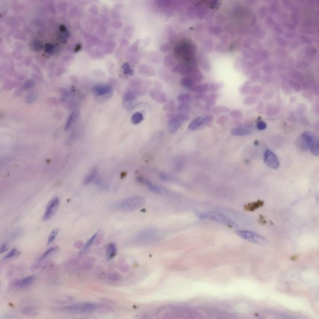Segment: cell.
Here are the masks:
<instances>
[{"instance_id": "34", "label": "cell", "mask_w": 319, "mask_h": 319, "mask_svg": "<svg viewBox=\"0 0 319 319\" xmlns=\"http://www.w3.org/2000/svg\"><path fill=\"white\" fill-rule=\"evenodd\" d=\"M230 115L235 119H240L242 117V113L239 110H233L230 112Z\"/></svg>"}, {"instance_id": "17", "label": "cell", "mask_w": 319, "mask_h": 319, "mask_svg": "<svg viewBox=\"0 0 319 319\" xmlns=\"http://www.w3.org/2000/svg\"><path fill=\"white\" fill-rule=\"evenodd\" d=\"M150 96L155 100H156L158 102L163 103L166 101V97L165 95L158 91H157L155 89H151L150 91Z\"/></svg>"}, {"instance_id": "40", "label": "cell", "mask_w": 319, "mask_h": 319, "mask_svg": "<svg viewBox=\"0 0 319 319\" xmlns=\"http://www.w3.org/2000/svg\"><path fill=\"white\" fill-rule=\"evenodd\" d=\"M251 93L253 94H259L263 91V88L260 86H255L252 89H250Z\"/></svg>"}, {"instance_id": "12", "label": "cell", "mask_w": 319, "mask_h": 319, "mask_svg": "<svg viewBox=\"0 0 319 319\" xmlns=\"http://www.w3.org/2000/svg\"><path fill=\"white\" fill-rule=\"evenodd\" d=\"M92 92L96 96L105 97L112 94V88L107 84H99L92 87Z\"/></svg>"}, {"instance_id": "43", "label": "cell", "mask_w": 319, "mask_h": 319, "mask_svg": "<svg viewBox=\"0 0 319 319\" xmlns=\"http://www.w3.org/2000/svg\"><path fill=\"white\" fill-rule=\"evenodd\" d=\"M81 319H85V318H81Z\"/></svg>"}, {"instance_id": "1", "label": "cell", "mask_w": 319, "mask_h": 319, "mask_svg": "<svg viewBox=\"0 0 319 319\" xmlns=\"http://www.w3.org/2000/svg\"><path fill=\"white\" fill-rule=\"evenodd\" d=\"M145 203L144 198L136 196L125 198L112 205V209L121 212H132L142 208Z\"/></svg>"}, {"instance_id": "9", "label": "cell", "mask_w": 319, "mask_h": 319, "mask_svg": "<svg viewBox=\"0 0 319 319\" xmlns=\"http://www.w3.org/2000/svg\"><path fill=\"white\" fill-rule=\"evenodd\" d=\"M59 205V199L58 197L53 198L48 203L44 215L43 216V220L47 221L51 219L55 213Z\"/></svg>"}, {"instance_id": "31", "label": "cell", "mask_w": 319, "mask_h": 319, "mask_svg": "<svg viewBox=\"0 0 319 319\" xmlns=\"http://www.w3.org/2000/svg\"><path fill=\"white\" fill-rule=\"evenodd\" d=\"M97 233H96V234H95L94 235H93V236H92L89 239V240L86 242V245H85V246H84V247L83 251H86V250H88V249H89L92 246V244H93V243L94 242L95 239H96V237H97Z\"/></svg>"}, {"instance_id": "22", "label": "cell", "mask_w": 319, "mask_h": 319, "mask_svg": "<svg viewBox=\"0 0 319 319\" xmlns=\"http://www.w3.org/2000/svg\"><path fill=\"white\" fill-rule=\"evenodd\" d=\"M219 96V94H216V93L211 94L206 96L205 99L206 104L208 106L214 105L216 104V102H217V100H218Z\"/></svg>"}, {"instance_id": "32", "label": "cell", "mask_w": 319, "mask_h": 319, "mask_svg": "<svg viewBox=\"0 0 319 319\" xmlns=\"http://www.w3.org/2000/svg\"><path fill=\"white\" fill-rule=\"evenodd\" d=\"M59 229H54L51 233V234H49V237H48V240H47V244H51L56 237L57 235L59 233Z\"/></svg>"}, {"instance_id": "38", "label": "cell", "mask_w": 319, "mask_h": 319, "mask_svg": "<svg viewBox=\"0 0 319 319\" xmlns=\"http://www.w3.org/2000/svg\"><path fill=\"white\" fill-rule=\"evenodd\" d=\"M36 93H34V92H32V93H31V94L28 96V97H27V99H26V101H27L26 102H27V103H28V104H29V103H30V104H31V103H32L33 102H34V100H36Z\"/></svg>"}, {"instance_id": "8", "label": "cell", "mask_w": 319, "mask_h": 319, "mask_svg": "<svg viewBox=\"0 0 319 319\" xmlns=\"http://www.w3.org/2000/svg\"><path fill=\"white\" fill-rule=\"evenodd\" d=\"M194 52V48L193 46L189 43H184L179 44L175 48V53L176 55L184 59L187 60L188 58H189L192 55Z\"/></svg>"}, {"instance_id": "19", "label": "cell", "mask_w": 319, "mask_h": 319, "mask_svg": "<svg viewBox=\"0 0 319 319\" xmlns=\"http://www.w3.org/2000/svg\"><path fill=\"white\" fill-rule=\"evenodd\" d=\"M196 83L194 79L191 76H188L183 78L180 81V84L182 86L187 89H191L193 86H195V84Z\"/></svg>"}, {"instance_id": "10", "label": "cell", "mask_w": 319, "mask_h": 319, "mask_svg": "<svg viewBox=\"0 0 319 319\" xmlns=\"http://www.w3.org/2000/svg\"><path fill=\"white\" fill-rule=\"evenodd\" d=\"M264 161L266 165L270 168L277 169L280 163L277 157L269 149L267 150L264 155Z\"/></svg>"}, {"instance_id": "25", "label": "cell", "mask_w": 319, "mask_h": 319, "mask_svg": "<svg viewBox=\"0 0 319 319\" xmlns=\"http://www.w3.org/2000/svg\"><path fill=\"white\" fill-rule=\"evenodd\" d=\"M143 120H144L143 114L139 112L134 113L131 117V121L135 125L140 123L143 121Z\"/></svg>"}, {"instance_id": "18", "label": "cell", "mask_w": 319, "mask_h": 319, "mask_svg": "<svg viewBox=\"0 0 319 319\" xmlns=\"http://www.w3.org/2000/svg\"><path fill=\"white\" fill-rule=\"evenodd\" d=\"M34 281V277L33 276L26 277L20 281H19L16 284V286L18 288L23 289L26 288L28 286H29L31 284H33V282Z\"/></svg>"}, {"instance_id": "15", "label": "cell", "mask_w": 319, "mask_h": 319, "mask_svg": "<svg viewBox=\"0 0 319 319\" xmlns=\"http://www.w3.org/2000/svg\"><path fill=\"white\" fill-rule=\"evenodd\" d=\"M136 95L135 94L131 91H126L123 96V104L124 107L126 109H129L135 101Z\"/></svg>"}, {"instance_id": "42", "label": "cell", "mask_w": 319, "mask_h": 319, "mask_svg": "<svg viewBox=\"0 0 319 319\" xmlns=\"http://www.w3.org/2000/svg\"><path fill=\"white\" fill-rule=\"evenodd\" d=\"M8 249V245L7 244H3L0 246V254H2L5 252Z\"/></svg>"}, {"instance_id": "26", "label": "cell", "mask_w": 319, "mask_h": 319, "mask_svg": "<svg viewBox=\"0 0 319 319\" xmlns=\"http://www.w3.org/2000/svg\"><path fill=\"white\" fill-rule=\"evenodd\" d=\"M192 100V96L189 94H181L178 97V100L181 104H188Z\"/></svg>"}, {"instance_id": "14", "label": "cell", "mask_w": 319, "mask_h": 319, "mask_svg": "<svg viewBox=\"0 0 319 319\" xmlns=\"http://www.w3.org/2000/svg\"><path fill=\"white\" fill-rule=\"evenodd\" d=\"M97 307V305L94 303H82L75 304L74 305L68 307L66 308L68 310H73V311H81V312H89L95 310Z\"/></svg>"}, {"instance_id": "33", "label": "cell", "mask_w": 319, "mask_h": 319, "mask_svg": "<svg viewBox=\"0 0 319 319\" xmlns=\"http://www.w3.org/2000/svg\"><path fill=\"white\" fill-rule=\"evenodd\" d=\"M250 86H249V82H246L240 89V92L243 95H246V94H247L248 93H249V92L250 91Z\"/></svg>"}, {"instance_id": "7", "label": "cell", "mask_w": 319, "mask_h": 319, "mask_svg": "<svg viewBox=\"0 0 319 319\" xmlns=\"http://www.w3.org/2000/svg\"><path fill=\"white\" fill-rule=\"evenodd\" d=\"M137 180L139 181V183L143 184L144 185H145L146 186H147V188L151 191H152V192L155 193L157 194H159L161 195L168 196L171 193L170 191H168L165 188L153 184L148 179H147L143 176H138L137 178Z\"/></svg>"}, {"instance_id": "4", "label": "cell", "mask_w": 319, "mask_h": 319, "mask_svg": "<svg viewBox=\"0 0 319 319\" xmlns=\"http://www.w3.org/2000/svg\"><path fill=\"white\" fill-rule=\"evenodd\" d=\"M213 119L214 117L211 115H202L198 117L189 123L188 126V129L190 131H197L209 125L213 120Z\"/></svg>"}, {"instance_id": "28", "label": "cell", "mask_w": 319, "mask_h": 319, "mask_svg": "<svg viewBox=\"0 0 319 319\" xmlns=\"http://www.w3.org/2000/svg\"><path fill=\"white\" fill-rule=\"evenodd\" d=\"M58 249H59V247H57V246L56 247H51V248L47 249L45 252L43 253V254L40 257L39 261H43V260L46 259L47 257H49L50 256V255H51L54 252H56Z\"/></svg>"}, {"instance_id": "39", "label": "cell", "mask_w": 319, "mask_h": 319, "mask_svg": "<svg viewBox=\"0 0 319 319\" xmlns=\"http://www.w3.org/2000/svg\"><path fill=\"white\" fill-rule=\"evenodd\" d=\"M17 253V249L16 248H14L9 253H8L7 254V256H5V259H10V258H12L13 257H14L15 255Z\"/></svg>"}, {"instance_id": "6", "label": "cell", "mask_w": 319, "mask_h": 319, "mask_svg": "<svg viewBox=\"0 0 319 319\" xmlns=\"http://www.w3.org/2000/svg\"><path fill=\"white\" fill-rule=\"evenodd\" d=\"M317 137L310 132H303L298 139L297 146L302 151H308L310 145Z\"/></svg>"}, {"instance_id": "29", "label": "cell", "mask_w": 319, "mask_h": 319, "mask_svg": "<svg viewBox=\"0 0 319 319\" xmlns=\"http://www.w3.org/2000/svg\"><path fill=\"white\" fill-rule=\"evenodd\" d=\"M123 73L126 76H132L134 74V71L128 63H125L122 66Z\"/></svg>"}, {"instance_id": "3", "label": "cell", "mask_w": 319, "mask_h": 319, "mask_svg": "<svg viewBox=\"0 0 319 319\" xmlns=\"http://www.w3.org/2000/svg\"><path fill=\"white\" fill-rule=\"evenodd\" d=\"M235 233L241 238L254 244L261 246H266L268 243L267 239L264 237L255 232L246 230H237Z\"/></svg>"}, {"instance_id": "13", "label": "cell", "mask_w": 319, "mask_h": 319, "mask_svg": "<svg viewBox=\"0 0 319 319\" xmlns=\"http://www.w3.org/2000/svg\"><path fill=\"white\" fill-rule=\"evenodd\" d=\"M192 65V64L188 62H181L174 68L173 71L182 75H187L193 71Z\"/></svg>"}, {"instance_id": "20", "label": "cell", "mask_w": 319, "mask_h": 319, "mask_svg": "<svg viewBox=\"0 0 319 319\" xmlns=\"http://www.w3.org/2000/svg\"><path fill=\"white\" fill-rule=\"evenodd\" d=\"M117 254V248L115 245L113 243H110L107 246L105 256L106 258L108 260L112 259Z\"/></svg>"}, {"instance_id": "35", "label": "cell", "mask_w": 319, "mask_h": 319, "mask_svg": "<svg viewBox=\"0 0 319 319\" xmlns=\"http://www.w3.org/2000/svg\"><path fill=\"white\" fill-rule=\"evenodd\" d=\"M213 110H213L214 112L216 113H219L221 112H226L229 111V109L224 106H218V107L214 108Z\"/></svg>"}, {"instance_id": "30", "label": "cell", "mask_w": 319, "mask_h": 319, "mask_svg": "<svg viewBox=\"0 0 319 319\" xmlns=\"http://www.w3.org/2000/svg\"><path fill=\"white\" fill-rule=\"evenodd\" d=\"M223 86V83H215L212 84H209V91L216 92L219 91Z\"/></svg>"}, {"instance_id": "11", "label": "cell", "mask_w": 319, "mask_h": 319, "mask_svg": "<svg viewBox=\"0 0 319 319\" xmlns=\"http://www.w3.org/2000/svg\"><path fill=\"white\" fill-rule=\"evenodd\" d=\"M255 131V127L252 125H243L234 127L231 129V134L234 136H246L252 134Z\"/></svg>"}, {"instance_id": "36", "label": "cell", "mask_w": 319, "mask_h": 319, "mask_svg": "<svg viewBox=\"0 0 319 319\" xmlns=\"http://www.w3.org/2000/svg\"><path fill=\"white\" fill-rule=\"evenodd\" d=\"M256 99H257L256 97H252V96H249L245 99L244 103L247 105H252L256 102V100H257Z\"/></svg>"}, {"instance_id": "27", "label": "cell", "mask_w": 319, "mask_h": 319, "mask_svg": "<svg viewBox=\"0 0 319 319\" xmlns=\"http://www.w3.org/2000/svg\"><path fill=\"white\" fill-rule=\"evenodd\" d=\"M97 170L94 169L93 170L86 178H85V179L84 181V184H88L91 183H92L97 177Z\"/></svg>"}, {"instance_id": "23", "label": "cell", "mask_w": 319, "mask_h": 319, "mask_svg": "<svg viewBox=\"0 0 319 319\" xmlns=\"http://www.w3.org/2000/svg\"><path fill=\"white\" fill-rule=\"evenodd\" d=\"M264 205V202H261V201H258V202H252L250 204H248L247 205H246L245 206L246 209L248 211H252L254 210H256V209L263 206Z\"/></svg>"}, {"instance_id": "37", "label": "cell", "mask_w": 319, "mask_h": 319, "mask_svg": "<svg viewBox=\"0 0 319 319\" xmlns=\"http://www.w3.org/2000/svg\"><path fill=\"white\" fill-rule=\"evenodd\" d=\"M267 128V123L263 121H260L257 123V129L260 131L265 130Z\"/></svg>"}, {"instance_id": "21", "label": "cell", "mask_w": 319, "mask_h": 319, "mask_svg": "<svg viewBox=\"0 0 319 319\" xmlns=\"http://www.w3.org/2000/svg\"><path fill=\"white\" fill-rule=\"evenodd\" d=\"M191 91L195 93L199 94H205L206 92L209 91V84H198V85L195 86L191 89Z\"/></svg>"}, {"instance_id": "41", "label": "cell", "mask_w": 319, "mask_h": 319, "mask_svg": "<svg viewBox=\"0 0 319 319\" xmlns=\"http://www.w3.org/2000/svg\"><path fill=\"white\" fill-rule=\"evenodd\" d=\"M46 51L48 53L52 54L54 51V47L51 44H47L46 46Z\"/></svg>"}, {"instance_id": "16", "label": "cell", "mask_w": 319, "mask_h": 319, "mask_svg": "<svg viewBox=\"0 0 319 319\" xmlns=\"http://www.w3.org/2000/svg\"><path fill=\"white\" fill-rule=\"evenodd\" d=\"M79 115V110L78 109H74L71 112V113L69 116L68 120L66 122V126H65L66 130L69 129L71 127L74 125V123L76 122V120L78 119Z\"/></svg>"}, {"instance_id": "24", "label": "cell", "mask_w": 319, "mask_h": 319, "mask_svg": "<svg viewBox=\"0 0 319 319\" xmlns=\"http://www.w3.org/2000/svg\"><path fill=\"white\" fill-rule=\"evenodd\" d=\"M310 150L312 152L313 155H314L316 157H318L319 155V145H318V140L317 138L310 145Z\"/></svg>"}, {"instance_id": "2", "label": "cell", "mask_w": 319, "mask_h": 319, "mask_svg": "<svg viewBox=\"0 0 319 319\" xmlns=\"http://www.w3.org/2000/svg\"><path fill=\"white\" fill-rule=\"evenodd\" d=\"M198 217L202 219H209L216 223L221 224L228 228H238V225L231 219L228 216L215 211H205L201 213Z\"/></svg>"}, {"instance_id": "5", "label": "cell", "mask_w": 319, "mask_h": 319, "mask_svg": "<svg viewBox=\"0 0 319 319\" xmlns=\"http://www.w3.org/2000/svg\"><path fill=\"white\" fill-rule=\"evenodd\" d=\"M188 119L186 113H179L172 116L168 122V131L170 134L175 133L181 125Z\"/></svg>"}]
</instances>
